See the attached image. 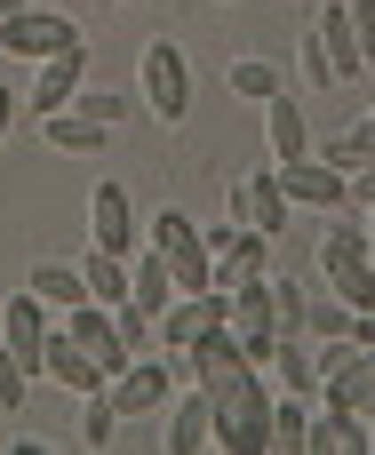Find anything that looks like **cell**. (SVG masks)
<instances>
[{
    "label": "cell",
    "instance_id": "6da1fadb",
    "mask_svg": "<svg viewBox=\"0 0 375 455\" xmlns=\"http://www.w3.org/2000/svg\"><path fill=\"white\" fill-rule=\"evenodd\" d=\"M136 104L160 128H184L192 120V64H184L176 40H144V56H136Z\"/></svg>",
    "mask_w": 375,
    "mask_h": 455
},
{
    "label": "cell",
    "instance_id": "7a4b0ae2",
    "mask_svg": "<svg viewBox=\"0 0 375 455\" xmlns=\"http://www.w3.org/2000/svg\"><path fill=\"white\" fill-rule=\"evenodd\" d=\"M224 336H232L256 368H272L280 320H272V280H264V272H256V280H240V288H224Z\"/></svg>",
    "mask_w": 375,
    "mask_h": 455
},
{
    "label": "cell",
    "instance_id": "3957f363",
    "mask_svg": "<svg viewBox=\"0 0 375 455\" xmlns=\"http://www.w3.org/2000/svg\"><path fill=\"white\" fill-rule=\"evenodd\" d=\"M72 40H80V16H64V8L24 0V8H8V16H0V56L40 64V56H56V48H72Z\"/></svg>",
    "mask_w": 375,
    "mask_h": 455
},
{
    "label": "cell",
    "instance_id": "277c9868",
    "mask_svg": "<svg viewBox=\"0 0 375 455\" xmlns=\"http://www.w3.org/2000/svg\"><path fill=\"white\" fill-rule=\"evenodd\" d=\"M104 400L120 408V424L160 416V408L176 400V368H168V360H152V352H136L128 368H112V376H104Z\"/></svg>",
    "mask_w": 375,
    "mask_h": 455
},
{
    "label": "cell",
    "instance_id": "5b68a950",
    "mask_svg": "<svg viewBox=\"0 0 375 455\" xmlns=\"http://www.w3.org/2000/svg\"><path fill=\"white\" fill-rule=\"evenodd\" d=\"M208 240V256H216V288H240V280H256V272H272V232H256V224H208L200 232Z\"/></svg>",
    "mask_w": 375,
    "mask_h": 455
},
{
    "label": "cell",
    "instance_id": "8992f818",
    "mask_svg": "<svg viewBox=\"0 0 375 455\" xmlns=\"http://www.w3.org/2000/svg\"><path fill=\"white\" fill-rule=\"evenodd\" d=\"M272 176H280V192H288V208L296 216H328V208H344L352 192H344V168H328L320 152H296V160H272Z\"/></svg>",
    "mask_w": 375,
    "mask_h": 455
},
{
    "label": "cell",
    "instance_id": "52a82bcc",
    "mask_svg": "<svg viewBox=\"0 0 375 455\" xmlns=\"http://www.w3.org/2000/svg\"><path fill=\"white\" fill-rule=\"evenodd\" d=\"M88 248H112V256H136L144 248V216H136L128 184H96L88 192Z\"/></svg>",
    "mask_w": 375,
    "mask_h": 455
},
{
    "label": "cell",
    "instance_id": "ba28073f",
    "mask_svg": "<svg viewBox=\"0 0 375 455\" xmlns=\"http://www.w3.org/2000/svg\"><path fill=\"white\" fill-rule=\"evenodd\" d=\"M152 328H160V344H176V352L224 336V288H176V304H168Z\"/></svg>",
    "mask_w": 375,
    "mask_h": 455
},
{
    "label": "cell",
    "instance_id": "9c48e42d",
    "mask_svg": "<svg viewBox=\"0 0 375 455\" xmlns=\"http://www.w3.org/2000/svg\"><path fill=\"white\" fill-rule=\"evenodd\" d=\"M48 336H56V312H48L32 288L0 296V352H16L32 376H40V352H48Z\"/></svg>",
    "mask_w": 375,
    "mask_h": 455
},
{
    "label": "cell",
    "instance_id": "30bf717a",
    "mask_svg": "<svg viewBox=\"0 0 375 455\" xmlns=\"http://www.w3.org/2000/svg\"><path fill=\"white\" fill-rule=\"evenodd\" d=\"M288 192H280V176H272V160L264 168H248V176H232V224H256V232H288Z\"/></svg>",
    "mask_w": 375,
    "mask_h": 455
},
{
    "label": "cell",
    "instance_id": "8fae6325",
    "mask_svg": "<svg viewBox=\"0 0 375 455\" xmlns=\"http://www.w3.org/2000/svg\"><path fill=\"white\" fill-rule=\"evenodd\" d=\"M80 80H88V40H72V48H56V56H40V64H32L24 112H64Z\"/></svg>",
    "mask_w": 375,
    "mask_h": 455
},
{
    "label": "cell",
    "instance_id": "7c38bea8",
    "mask_svg": "<svg viewBox=\"0 0 375 455\" xmlns=\"http://www.w3.org/2000/svg\"><path fill=\"white\" fill-rule=\"evenodd\" d=\"M256 112H264V160H296V152H312V112H304L296 88H272Z\"/></svg>",
    "mask_w": 375,
    "mask_h": 455
},
{
    "label": "cell",
    "instance_id": "4fadbf2b",
    "mask_svg": "<svg viewBox=\"0 0 375 455\" xmlns=\"http://www.w3.org/2000/svg\"><path fill=\"white\" fill-rule=\"evenodd\" d=\"M312 32H320V48H328V64H336V80H368V48H360V24H352V0H320V16H312Z\"/></svg>",
    "mask_w": 375,
    "mask_h": 455
},
{
    "label": "cell",
    "instance_id": "5bb4252c",
    "mask_svg": "<svg viewBox=\"0 0 375 455\" xmlns=\"http://www.w3.org/2000/svg\"><path fill=\"white\" fill-rule=\"evenodd\" d=\"M320 400H336V408H360V416H375V344H344V360L320 376Z\"/></svg>",
    "mask_w": 375,
    "mask_h": 455
},
{
    "label": "cell",
    "instance_id": "9a60e30c",
    "mask_svg": "<svg viewBox=\"0 0 375 455\" xmlns=\"http://www.w3.org/2000/svg\"><path fill=\"white\" fill-rule=\"evenodd\" d=\"M304 455H368V416L320 400L312 408V432H304Z\"/></svg>",
    "mask_w": 375,
    "mask_h": 455
},
{
    "label": "cell",
    "instance_id": "2e32d148",
    "mask_svg": "<svg viewBox=\"0 0 375 455\" xmlns=\"http://www.w3.org/2000/svg\"><path fill=\"white\" fill-rule=\"evenodd\" d=\"M216 448V400L192 384L184 400H168V455H200Z\"/></svg>",
    "mask_w": 375,
    "mask_h": 455
},
{
    "label": "cell",
    "instance_id": "e0dca14e",
    "mask_svg": "<svg viewBox=\"0 0 375 455\" xmlns=\"http://www.w3.org/2000/svg\"><path fill=\"white\" fill-rule=\"evenodd\" d=\"M40 376H48L56 392H80V400H88V392H104V368H96V360H88V352H80L64 328L48 336V352H40Z\"/></svg>",
    "mask_w": 375,
    "mask_h": 455
},
{
    "label": "cell",
    "instance_id": "ac0fdd59",
    "mask_svg": "<svg viewBox=\"0 0 375 455\" xmlns=\"http://www.w3.org/2000/svg\"><path fill=\"white\" fill-rule=\"evenodd\" d=\"M40 144H48V152H64V160H88V152H104V144H112V128H96L88 112H72V104H64V112H40Z\"/></svg>",
    "mask_w": 375,
    "mask_h": 455
},
{
    "label": "cell",
    "instance_id": "d6986e66",
    "mask_svg": "<svg viewBox=\"0 0 375 455\" xmlns=\"http://www.w3.org/2000/svg\"><path fill=\"white\" fill-rule=\"evenodd\" d=\"M128 304H136V312H152V320L176 304V272H168V256H160V248H136V256H128Z\"/></svg>",
    "mask_w": 375,
    "mask_h": 455
},
{
    "label": "cell",
    "instance_id": "ffe728a7",
    "mask_svg": "<svg viewBox=\"0 0 375 455\" xmlns=\"http://www.w3.org/2000/svg\"><path fill=\"white\" fill-rule=\"evenodd\" d=\"M264 376H280V392H320V344L304 336V328H288L280 344H272V368Z\"/></svg>",
    "mask_w": 375,
    "mask_h": 455
},
{
    "label": "cell",
    "instance_id": "44dd1931",
    "mask_svg": "<svg viewBox=\"0 0 375 455\" xmlns=\"http://www.w3.org/2000/svg\"><path fill=\"white\" fill-rule=\"evenodd\" d=\"M24 288H32L48 312H72V304H88V280H80V264H56V256H40V264L24 272Z\"/></svg>",
    "mask_w": 375,
    "mask_h": 455
},
{
    "label": "cell",
    "instance_id": "7402d4cb",
    "mask_svg": "<svg viewBox=\"0 0 375 455\" xmlns=\"http://www.w3.org/2000/svg\"><path fill=\"white\" fill-rule=\"evenodd\" d=\"M312 432V392H272V455H304Z\"/></svg>",
    "mask_w": 375,
    "mask_h": 455
},
{
    "label": "cell",
    "instance_id": "603a6c76",
    "mask_svg": "<svg viewBox=\"0 0 375 455\" xmlns=\"http://www.w3.org/2000/svg\"><path fill=\"white\" fill-rule=\"evenodd\" d=\"M80 280H88V304H128V256L88 248V256H80Z\"/></svg>",
    "mask_w": 375,
    "mask_h": 455
},
{
    "label": "cell",
    "instance_id": "cb8c5ba5",
    "mask_svg": "<svg viewBox=\"0 0 375 455\" xmlns=\"http://www.w3.org/2000/svg\"><path fill=\"white\" fill-rule=\"evenodd\" d=\"M320 288L336 296V304H352V312H375V264H336V272H320Z\"/></svg>",
    "mask_w": 375,
    "mask_h": 455
},
{
    "label": "cell",
    "instance_id": "d4e9b609",
    "mask_svg": "<svg viewBox=\"0 0 375 455\" xmlns=\"http://www.w3.org/2000/svg\"><path fill=\"white\" fill-rule=\"evenodd\" d=\"M224 88H232L240 104H264V96H272V88H288V80H280V64H272V56H240V64L224 72Z\"/></svg>",
    "mask_w": 375,
    "mask_h": 455
},
{
    "label": "cell",
    "instance_id": "484cf974",
    "mask_svg": "<svg viewBox=\"0 0 375 455\" xmlns=\"http://www.w3.org/2000/svg\"><path fill=\"white\" fill-rule=\"evenodd\" d=\"M120 432H128V424H120V408H112L104 392H88V400H80V448H112Z\"/></svg>",
    "mask_w": 375,
    "mask_h": 455
},
{
    "label": "cell",
    "instance_id": "4316f807",
    "mask_svg": "<svg viewBox=\"0 0 375 455\" xmlns=\"http://www.w3.org/2000/svg\"><path fill=\"white\" fill-rule=\"evenodd\" d=\"M296 80H304V88H320V96H328V88H344V80H336V64H328V48H320V32H312V24H304V40H296Z\"/></svg>",
    "mask_w": 375,
    "mask_h": 455
},
{
    "label": "cell",
    "instance_id": "83f0119b",
    "mask_svg": "<svg viewBox=\"0 0 375 455\" xmlns=\"http://www.w3.org/2000/svg\"><path fill=\"white\" fill-rule=\"evenodd\" d=\"M264 280H272V320H280V336L304 328V312H312V280H280V272H264Z\"/></svg>",
    "mask_w": 375,
    "mask_h": 455
},
{
    "label": "cell",
    "instance_id": "f1b7e54d",
    "mask_svg": "<svg viewBox=\"0 0 375 455\" xmlns=\"http://www.w3.org/2000/svg\"><path fill=\"white\" fill-rule=\"evenodd\" d=\"M72 112H88L96 128H120V120H128V96H120V88H88V80H80V88H72Z\"/></svg>",
    "mask_w": 375,
    "mask_h": 455
},
{
    "label": "cell",
    "instance_id": "f546056e",
    "mask_svg": "<svg viewBox=\"0 0 375 455\" xmlns=\"http://www.w3.org/2000/svg\"><path fill=\"white\" fill-rule=\"evenodd\" d=\"M312 152H320V160H328V168H344V176H352V168H360V160H375V144H368V128H360V120H352V128H344V136H328V144H312Z\"/></svg>",
    "mask_w": 375,
    "mask_h": 455
},
{
    "label": "cell",
    "instance_id": "4dcf8cb0",
    "mask_svg": "<svg viewBox=\"0 0 375 455\" xmlns=\"http://www.w3.org/2000/svg\"><path fill=\"white\" fill-rule=\"evenodd\" d=\"M32 384H40V376H32V368H24L16 352H0V416H24V400H32Z\"/></svg>",
    "mask_w": 375,
    "mask_h": 455
},
{
    "label": "cell",
    "instance_id": "1f68e13d",
    "mask_svg": "<svg viewBox=\"0 0 375 455\" xmlns=\"http://www.w3.org/2000/svg\"><path fill=\"white\" fill-rule=\"evenodd\" d=\"M112 328H120V344H128V360L160 344V328H152V312H136V304H112Z\"/></svg>",
    "mask_w": 375,
    "mask_h": 455
},
{
    "label": "cell",
    "instance_id": "d6a6232c",
    "mask_svg": "<svg viewBox=\"0 0 375 455\" xmlns=\"http://www.w3.org/2000/svg\"><path fill=\"white\" fill-rule=\"evenodd\" d=\"M352 24H360V48H368V64H375V0H352Z\"/></svg>",
    "mask_w": 375,
    "mask_h": 455
},
{
    "label": "cell",
    "instance_id": "836d02e7",
    "mask_svg": "<svg viewBox=\"0 0 375 455\" xmlns=\"http://www.w3.org/2000/svg\"><path fill=\"white\" fill-rule=\"evenodd\" d=\"M16 112H24V96H16V88H0V144H8V128H16Z\"/></svg>",
    "mask_w": 375,
    "mask_h": 455
},
{
    "label": "cell",
    "instance_id": "e575fe53",
    "mask_svg": "<svg viewBox=\"0 0 375 455\" xmlns=\"http://www.w3.org/2000/svg\"><path fill=\"white\" fill-rule=\"evenodd\" d=\"M368 264H375V208H368Z\"/></svg>",
    "mask_w": 375,
    "mask_h": 455
},
{
    "label": "cell",
    "instance_id": "d590c367",
    "mask_svg": "<svg viewBox=\"0 0 375 455\" xmlns=\"http://www.w3.org/2000/svg\"><path fill=\"white\" fill-rule=\"evenodd\" d=\"M360 128H368V144H375V112H368V120H360Z\"/></svg>",
    "mask_w": 375,
    "mask_h": 455
},
{
    "label": "cell",
    "instance_id": "8d00e7d4",
    "mask_svg": "<svg viewBox=\"0 0 375 455\" xmlns=\"http://www.w3.org/2000/svg\"><path fill=\"white\" fill-rule=\"evenodd\" d=\"M368 455H375V416H368Z\"/></svg>",
    "mask_w": 375,
    "mask_h": 455
}]
</instances>
